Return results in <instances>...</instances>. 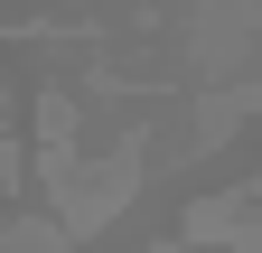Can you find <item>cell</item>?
<instances>
[{"instance_id": "6da1fadb", "label": "cell", "mask_w": 262, "mask_h": 253, "mask_svg": "<svg viewBox=\"0 0 262 253\" xmlns=\"http://www.w3.org/2000/svg\"><path fill=\"white\" fill-rule=\"evenodd\" d=\"M141 160H150V141H141V132H122V141L103 150V160H75V169H66V178L47 187V216H56V235H66V244L103 235L113 216H122L131 197H141Z\"/></svg>"}, {"instance_id": "7a4b0ae2", "label": "cell", "mask_w": 262, "mask_h": 253, "mask_svg": "<svg viewBox=\"0 0 262 253\" xmlns=\"http://www.w3.org/2000/svg\"><path fill=\"white\" fill-rule=\"evenodd\" d=\"M159 253H187V244H159Z\"/></svg>"}]
</instances>
